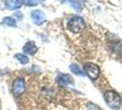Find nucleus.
<instances>
[{"label":"nucleus","instance_id":"nucleus-11","mask_svg":"<svg viewBox=\"0 0 122 110\" xmlns=\"http://www.w3.org/2000/svg\"><path fill=\"white\" fill-rule=\"evenodd\" d=\"M14 58L17 60L20 64H22V65H26V64L29 63V58H28L27 55H25L23 53H17V54H15Z\"/></svg>","mask_w":122,"mask_h":110},{"label":"nucleus","instance_id":"nucleus-6","mask_svg":"<svg viewBox=\"0 0 122 110\" xmlns=\"http://www.w3.org/2000/svg\"><path fill=\"white\" fill-rule=\"evenodd\" d=\"M30 17H32L34 25H37V26H42L45 22V15L42 10H33L30 12Z\"/></svg>","mask_w":122,"mask_h":110},{"label":"nucleus","instance_id":"nucleus-13","mask_svg":"<svg viewBox=\"0 0 122 110\" xmlns=\"http://www.w3.org/2000/svg\"><path fill=\"white\" fill-rule=\"evenodd\" d=\"M23 5H27V6H36L38 5V1H34V0H27V1H23Z\"/></svg>","mask_w":122,"mask_h":110},{"label":"nucleus","instance_id":"nucleus-12","mask_svg":"<svg viewBox=\"0 0 122 110\" xmlns=\"http://www.w3.org/2000/svg\"><path fill=\"white\" fill-rule=\"evenodd\" d=\"M86 110H101V109H100V106H98L93 103H88L86 105Z\"/></svg>","mask_w":122,"mask_h":110},{"label":"nucleus","instance_id":"nucleus-9","mask_svg":"<svg viewBox=\"0 0 122 110\" xmlns=\"http://www.w3.org/2000/svg\"><path fill=\"white\" fill-rule=\"evenodd\" d=\"M1 25L3 26H6V27H17V22H16V20L14 17H10V16H6L3 18V21H1Z\"/></svg>","mask_w":122,"mask_h":110},{"label":"nucleus","instance_id":"nucleus-10","mask_svg":"<svg viewBox=\"0 0 122 110\" xmlns=\"http://www.w3.org/2000/svg\"><path fill=\"white\" fill-rule=\"evenodd\" d=\"M68 68L71 70V72L75 73V75H78V76H81V77H82V76H86L84 71H83V70L77 64H71V65L68 66Z\"/></svg>","mask_w":122,"mask_h":110},{"label":"nucleus","instance_id":"nucleus-2","mask_svg":"<svg viewBox=\"0 0 122 110\" xmlns=\"http://www.w3.org/2000/svg\"><path fill=\"white\" fill-rule=\"evenodd\" d=\"M104 99L106 104L112 108V109H117L121 105V97L115 92V91H107L104 93Z\"/></svg>","mask_w":122,"mask_h":110},{"label":"nucleus","instance_id":"nucleus-1","mask_svg":"<svg viewBox=\"0 0 122 110\" xmlns=\"http://www.w3.org/2000/svg\"><path fill=\"white\" fill-rule=\"evenodd\" d=\"M67 28L73 33H79L86 28V21L78 15H72L67 18Z\"/></svg>","mask_w":122,"mask_h":110},{"label":"nucleus","instance_id":"nucleus-8","mask_svg":"<svg viewBox=\"0 0 122 110\" xmlns=\"http://www.w3.org/2000/svg\"><path fill=\"white\" fill-rule=\"evenodd\" d=\"M23 5V1L20 0H14V1H5V7L10 9V10H17Z\"/></svg>","mask_w":122,"mask_h":110},{"label":"nucleus","instance_id":"nucleus-15","mask_svg":"<svg viewBox=\"0 0 122 110\" xmlns=\"http://www.w3.org/2000/svg\"><path fill=\"white\" fill-rule=\"evenodd\" d=\"M15 16H16L17 18H20V20L23 18V14H22V12H18V11H15Z\"/></svg>","mask_w":122,"mask_h":110},{"label":"nucleus","instance_id":"nucleus-4","mask_svg":"<svg viewBox=\"0 0 122 110\" xmlns=\"http://www.w3.org/2000/svg\"><path fill=\"white\" fill-rule=\"evenodd\" d=\"M25 89H26V83H25V79L22 77H16L14 81H12V86H11V92L15 97H20L21 94L25 93Z\"/></svg>","mask_w":122,"mask_h":110},{"label":"nucleus","instance_id":"nucleus-14","mask_svg":"<svg viewBox=\"0 0 122 110\" xmlns=\"http://www.w3.org/2000/svg\"><path fill=\"white\" fill-rule=\"evenodd\" d=\"M68 4H70L71 6H73V7L77 10V11L81 9V4H79V3H77V1H68Z\"/></svg>","mask_w":122,"mask_h":110},{"label":"nucleus","instance_id":"nucleus-3","mask_svg":"<svg viewBox=\"0 0 122 110\" xmlns=\"http://www.w3.org/2000/svg\"><path fill=\"white\" fill-rule=\"evenodd\" d=\"M83 71L92 81H97L100 76V67L94 63H86L83 66Z\"/></svg>","mask_w":122,"mask_h":110},{"label":"nucleus","instance_id":"nucleus-5","mask_svg":"<svg viewBox=\"0 0 122 110\" xmlns=\"http://www.w3.org/2000/svg\"><path fill=\"white\" fill-rule=\"evenodd\" d=\"M56 82L60 86H73L75 84V79L73 77L68 75V73H59L56 76Z\"/></svg>","mask_w":122,"mask_h":110},{"label":"nucleus","instance_id":"nucleus-7","mask_svg":"<svg viewBox=\"0 0 122 110\" xmlns=\"http://www.w3.org/2000/svg\"><path fill=\"white\" fill-rule=\"evenodd\" d=\"M22 50L25 55H34L38 52V47L36 45L34 42L28 41L27 43H25V45L22 47Z\"/></svg>","mask_w":122,"mask_h":110}]
</instances>
